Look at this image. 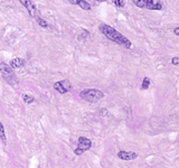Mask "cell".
<instances>
[{"label":"cell","instance_id":"cell-1","mask_svg":"<svg viewBox=\"0 0 179 168\" xmlns=\"http://www.w3.org/2000/svg\"><path fill=\"white\" fill-rule=\"evenodd\" d=\"M100 29L102 34L105 36L107 39L114 42L116 44L119 45H122L126 48H130L131 47V42L130 39H128L126 36H123L121 33H119L118 30H116L113 27L109 26V25H101L100 26Z\"/></svg>","mask_w":179,"mask_h":168},{"label":"cell","instance_id":"cell-2","mask_svg":"<svg viewBox=\"0 0 179 168\" xmlns=\"http://www.w3.org/2000/svg\"><path fill=\"white\" fill-rule=\"evenodd\" d=\"M80 94H81L82 99H84L88 102H92V103L100 101L104 96L103 92H101L100 90H96V89H85L83 91H81Z\"/></svg>","mask_w":179,"mask_h":168},{"label":"cell","instance_id":"cell-3","mask_svg":"<svg viewBox=\"0 0 179 168\" xmlns=\"http://www.w3.org/2000/svg\"><path fill=\"white\" fill-rule=\"evenodd\" d=\"M0 72L2 73L3 79H5V80H6V81H7L9 84H11V85L17 84L16 75H15V73L12 72V70H11L7 64H3V63L0 64Z\"/></svg>","mask_w":179,"mask_h":168},{"label":"cell","instance_id":"cell-4","mask_svg":"<svg viewBox=\"0 0 179 168\" xmlns=\"http://www.w3.org/2000/svg\"><path fill=\"white\" fill-rule=\"evenodd\" d=\"M54 89L56 91H58L59 93L64 94V93L68 92L72 89V84L70 83L68 80H63V81H59V82L54 83Z\"/></svg>","mask_w":179,"mask_h":168},{"label":"cell","instance_id":"cell-5","mask_svg":"<svg viewBox=\"0 0 179 168\" xmlns=\"http://www.w3.org/2000/svg\"><path fill=\"white\" fill-rule=\"evenodd\" d=\"M118 157L120 158L121 160H133L138 157L137 152L133 151H126V150H120L118 152Z\"/></svg>","mask_w":179,"mask_h":168},{"label":"cell","instance_id":"cell-6","mask_svg":"<svg viewBox=\"0 0 179 168\" xmlns=\"http://www.w3.org/2000/svg\"><path fill=\"white\" fill-rule=\"evenodd\" d=\"M21 3L26 7V9L28 10V12L30 14V16L32 17H36L38 16V11H37V8L35 7V5L32 2V0H19Z\"/></svg>","mask_w":179,"mask_h":168},{"label":"cell","instance_id":"cell-7","mask_svg":"<svg viewBox=\"0 0 179 168\" xmlns=\"http://www.w3.org/2000/svg\"><path fill=\"white\" fill-rule=\"evenodd\" d=\"M77 147L81 148L83 151L88 150L90 148L92 147V141L88 138H86V137H80L78 138V146Z\"/></svg>","mask_w":179,"mask_h":168},{"label":"cell","instance_id":"cell-8","mask_svg":"<svg viewBox=\"0 0 179 168\" xmlns=\"http://www.w3.org/2000/svg\"><path fill=\"white\" fill-rule=\"evenodd\" d=\"M147 9L150 10H160L162 9V3L160 0H148Z\"/></svg>","mask_w":179,"mask_h":168},{"label":"cell","instance_id":"cell-9","mask_svg":"<svg viewBox=\"0 0 179 168\" xmlns=\"http://www.w3.org/2000/svg\"><path fill=\"white\" fill-rule=\"evenodd\" d=\"M72 5H77L84 10H91V5L85 0H68Z\"/></svg>","mask_w":179,"mask_h":168},{"label":"cell","instance_id":"cell-10","mask_svg":"<svg viewBox=\"0 0 179 168\" xmlns=\"http://www.w3.org/2000/svg\"><path fill=\"white\" fill-rule=\"evenodd\" d=\"M25 65V60H22V58H14L12 61H11V67H14V68H20Z\"/></svg>","mask_w":179,"mask_h":168},{"label":"cell","instance_id":"cell-11","mask_svg":"<svg viewBox=\"0 0 179 168\" xmlns=\"http://www.w3.org/2000/svg\"><path fill=\"white\" fill-rule=\"evenodd\" d=\"M133 2L139 8H147L148 7V0H133Z\"/></svg>","mask_w":179,"mask_h":168},{"label":"cell","instance_id":"cell-12","mask_svg":"<svg viewBox=\"0 0 179 168\" xmlns=\"http://www.w3.org/2000/svg\"><path fill=\"white\" fill-rule=\"evenodd\" d=\"M22 99H24V101L26 102V103H28V104H30L34 102V96L32 94H22Z\"/></svg>","mask_w":179,"mask_h":168},{"label":"cell","instance_id":"cell-13","mask_svg":"<svg viewBox=\"0 0 179 168\" xmlns=\"http://www.w3.org/2000/svg\"><path fill=\"white\" fill-rule=\"evenodd\" d=\"M0 139L6 144L7 141V139H6V135H5V129H3V126H2V123L0 122Z\"/></svg>","mask_w":179,"mask_h":168},{"label":"cell","instance_id":"cell-14","mask_svg":"<svg viewBox=\"0 0 179 168\" xmlns=\"http://www.w3.org/2000/svg\"><path fill=\"white\" fill-rule=\"evenodd\" d=\"M149 85H150V79H149V77H145V79L142 80L141 87H142L143 90H147L148 87H149Z\"/></svg>","mask_w":179,"mask_h":168},{"label":"cell","instance_id":"cell-15","mask_svg":"<svg viewBox=\"0 0 179 168\" xmlns=\"http://www.w3.org/2000/svg\"><path fill=\"white\" fill-rule=\"evenodd\" d=\"M35 18H36L37 22H38V24H39L42 27H47V26H48V25H47V22H46V21L44 20V19H42V18L39 17V15H38V16H36Z\"/></svg>","mask_w":179,"mask_h":168},{"label":"cell","instance_id":"cell-16","mask_svg":"<svg viewBox=\"0 0 179 168\" xmlns=\"http://www.w3.org/2000/svg\"><path fill=\"white\" fill-rule=\"evenodd\" d=\"M114 3H116V7H119V8H122V7H124V3H126V1H124V0H114Z\"/></svg>","mask_w":179,"mask_h":168},{"label":"cell","instance_id":"cell-17","mask_svg":"<svg viewBox=\"0 0 179 168\" xmlns=\"http://www.w3.org/2000/svg\"><path fill=\"white\" fill-rule=\"evenodd\" d=\"M74 152H75V155H77V156H80V155H82V154H83V152H84V151H83V150H82V149H81V148H76V149H75V150H74Z\"/></svg>","mask_w":179,"mask_h":168},{"label":"cell","instance_id":"cell-18","mask_svg":"<svg viewBox=\"0 0 179 168\" xmlns=\"http://www.w3.org/2000/svg\"><path fill=\"white\" fill-rule=\"evenodd\" d=\"M171 64H172V65H178L179 64V57H172V60H171Z\"/></svg>","mask_w":179,"mask_h":168},{"label":"cell","instance_id":"cell-19","mask_svg":"<svg viewBox=\"0 0 179 168\" xmlns=\"http://www.w3.org/2000/svg\"><path fill=\"white\" fill-rule=\"evenodd\" d=\"M100 113H102V116L103 117L107 116V110H105V109H102V110L100 111Z\"/></svg>","mask_w":179,"mask_h":168},{"label":"cell","instance_id":"cell-20","mask_svg":"<svg viewBox=\"0 0 179 168\" xmlns=\"http://www.w3.org/2000/svg\"><path fill=\"white\" fill-rule=\"evenodd\" d=\"M174 34H176L177 36H179V27H176V28L174 29Z\"/></svg>","mask_w":179,"mask_h":168},{"label":"cell","instance_id":"cell-21","mask_svg":"<svg viewBox=\"0 0 179 168\" xmlns=\"http://www.w3.org/2000/svg\"><path fill=\"white\" fill-rule=\"evenodd\" d=\"M94 1H97V2H102V1H105V0H94Z\"/></svg>","mask_w":179,"mask_h":168}]
</instances>
